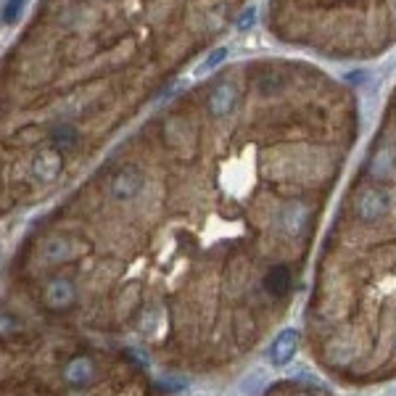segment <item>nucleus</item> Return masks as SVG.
I'll use <instances>...</instances> for the list:
<instances>
[{
    "label": "nucleus",
    "mask_w": 396,
    "mask_h": 396,
    "mask_svg": "<svg viewBox=\"0 0 396 396\" xmlns=\"http://www.w3.org/2000/svg\"><path fill=\"white\" fill-rule=\"evenodd\" d=\"M391 206H394L391 193L385 187L373 185L367 187V190H362V196L357 201V217L362 222H378L391 211Z\"/></svg>",
    "instance_id": "1"
},
{
    "label": "nucleus",
    "mask_w": 396,
    "mask_h": 396,
    "mask_svg": "<svg viewBox=\"0 0 396 396\" xmlns=\"http://www.w3.org/2000/svg\"><path fill=\"white\" fill-rule=\"evenodd\" d=\"M298 341H301V336H298L296 328L280 330L275 336V341L270 343V349H267L270 364H272V367H286V364H291V359H293L298 352Z\"/></svg>",
    "instance_id": "2"
},
{
    "label": "nucleus",
    "mask_w": 396,
    "mask_h": 396,
    "mask_svg": "<svg viewBox=\"0 0 396 396\" xmlns=\"http://www.w3.org/2000/svg\"><path fill=\"white\" fill-rule=\"evenodd\" d=\"M140 190H143V172H140V166L135 164L121 166L119 172L114 175V180H111V193H114L117 201H130Z\"/></svg>",
    "instance_id": "3"
},
{
    "label": "nucleus",
    "mask_w": 396,
    "mask_h": 396,
    "mask_svg": "<svg viewBox=\"0 0 396 396\" xmlns=\"http://www.w3.org/2000/svg\"><path fill=\"white\" fill-rule=\"evenodd\" d=\"M29 169H32V177L37 180V183L48 185V183H53L55 177L61 175L64 159H61V154H58L55 148H40V151L34 154Z\"/></svg>",
    "instance_id": "4"
},
{
    "label": "nucleus",
    "mask_w": 396,
    "mask_h": 396,
    "mask_svg": "<svg viewBox=\"0 0 396 396\" xmlns=\"http://www.w3.org/2000/svg\"><path fill=\"white\" fill-rule=\"evenodd\" d=\"M235 103H238V88H235V82H220V85H214V90L209 93V100H206V109L214 119H222V117H227L232 114L235 109Z\"/></svg>",
    "instance_id": "5"
},
{
    "label": "nucleus",
    "mask_w": 396,
    "mask_h": 396,
    "mask_svg": "<svg viewBox=\"0 0 396 396\" xmlns=\"http://www.w3.org/2000/svg\"><path fill=\"white\" fill-rule=\"evenodd\" d=\"M277 225H280V230L291 235V238H296L301 232L307 230L309 225V206L307 204H286L280 214H277Z\"/></svg>",
    "instance_id": "6"
},
{
    "label": "nucleus",
    "mask_w": 396,
    "mask_h": 396,
    "mask_svg": "<svg viewBox=\"0 0 396 396\" xmlns=\"http://www.w3.org/2000/svg\"><path fill=\"white\" fill-rule=\"evenodd\" d=\"M74 298H77V291H74V283L72 280H64V277H58V280H51L48 288H45V304L51 309H66L74 304Z\"/></svg>",
    "instance_id": "7"
},
{
    "label": "nucleus",
    "mask_w": 396,
    "mask_h": 396,
    "mask_svg": "<svg viewBox=\"0 0 396 396\" xmlns=\"http://www.w3.org/2000/svg\"><path fill=\"white\" fill-rule=\"evenodd\" d=\"M64 375L72 385H88L95 378V364H93L90 357H74L72 362L66 364Z\"/></svg>",
    "instance_id": "8"
},
{
    "label": "nucleus",
    "mask_w": 396,
    "mask_h": 396,
    "mask_svg": "<svg viewBox=\"0 0 396 396\" xmlns=\"http://www.w3.org/2000/svg\"><path fill=\"white\" fill-rule=\"evenodd\" d=\"M264 291L275 298L286 296L288 291H291V270H288L286 264L270 267V272L264 275Z\"/></svg>",
    "instance_id": "9"
},
{
    "label": "nucleus",
    "mask_w": 396,
    "mask_h": 396,
    "mask_svg": "<svg viewBox=\"0 0 396 396\" xmlns=\"http://www.w3.org/2000/svg\"><path fill=\"white\" fill-rule=\"evenodd\" d=\"M370 175L378 177V180H385V177H391L396 172V151L391 145H381L378 151H375L373 161H370Z\"/></svg>",
    "instance_id": "10"
},
{
    "label": "nucleus",
    "mask_w": 396,
    "mask_h": 396,
    "mask_svg": "<svg viewBox=\"0 0 396 396\" xmlns=\"http://www.w3.org/2000/svg\"><path fill=\"white\" fill-rule=\"evenodd\" d=\"M286 88V79L280 77V74H275V72H267V74H262V79H259V90H262V95H275L277 90Z\"/></svg>",
    "instance_id": "11"
},
{
    "label": "nucleus",
    "mask_w": 396,
    "mask_h": 396,
    "mask_svg": "<svg viewBox=\"0 0 396 396\" xmlns=\"http://www.w3.org/2000/svg\"><path fill=\"white\" fill-rule=\"evenodd\" d=\"M53 140L58 145H74L77 143V130H74V124H58L53 127Z\"/></svg>",
    "instance_id": "12"
},
{
    "label": "nucleus",
    "mask_w": 396,
    "mask_h": 396,
    "mask_svg": "<svg viewBox=\"0 0 396 396\" xmlns=\"http://www.w3.org/2000/svg\"><path fill=\"white\" fill-rule=\"evenodd\" d=\"M24 6H27V0H6V6H3V22L6 24L19 22L24 13Z\"/></svg>",
    "instance_id": "13"
},
{
    "label": "nucleus",
    "mask_w": 396,
    "mask_h": 396,
    "mask_svg": "<svg viewBox=\"0 0 396 396\" xmlns=\"http://www.w3.org/2000/svg\"><path fill=\"white\" fill-rule=\"evenodd\" d=\"M227 55H230V51H227V48H217V51H211L209 58L198 66L196 72H198V74H206V72H211V69H217V66H220L222 61L227 58Z\"/></svg>",
    "instance_id": "14"
},
{
    "label": "nucleus",
    "mask_w": 396,
    "mask_h": 396,
    "mask_svg": "<svg viewBox=\"0 0 396 396\" xmlns=\"http://www.w3.org/2000/svg\"><path fill=\"white\" fill-rule=\"evenodd\" d=\"M253 22H256V8H249V11H243L241 13V19H238V29H251Z\"/></svg>",
    "instance_id": "15"
},
{
    "label": "nucleus",
    "mask_w": 396,
    "mask_h": 396,
    "mask_svg": "<svg viewBox=\"0 0 396 396\" xmlns=\"http://www.w3.org/2000/svg\"><path fill=\"white\" fill-rule=\"evenodd\" d=\"M364 77H367V72H349V74H346V82H349V85H362Z\"/></svg>",
    "instance_id": "16"
},
{
    "label": "nucleus",
    "mask_w": 396,
    "mask_h": 396,
    "mask_svg": "<svg viewBox=\"0 0 396 396\" xmlns=\"http://www.w3.org/2000/svg\"><path fill=\"white\" fill-rule=\"evenodd\" d=\"M298 396H312V394H298Z\"/></svg>",
    "instance_id": "17"
}]
</instances>
